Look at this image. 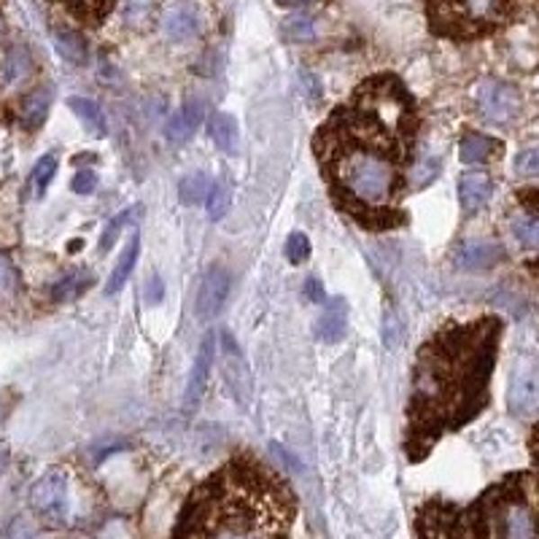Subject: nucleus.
Masks as SVG:
<instances>
[{
	"instance_id": "f257e3e1",
	"label": "nucleus",
	"mask_w": 539,
	"mask_h": 539,
	"mask_svg": "<svg viewBox=\"0 0 539 539\" xmlns=\"http://www.w3.org/2000/svg\"><path fill=\"white\" fill-rule=\"evenodd\" d=\"M421 113L400 76L364 78L316 130L313 151L332 202L362 229L389 232L408 221V167Z\"/></svg>"
},
{
	"instance_id": "f03ea898",
	"label": "nucleus",
	"mask_w": 539,
	"mask_h": 539,
	"mask_svg": "<svg viewBox=\"0 0 539 539\" xmlns=\"http://www.w3.org/2000/svg\"><path fill=\"white\" fill-rule=\"evenodd\" d=\"M502 319L481 316L445 324L418 351L408 402L405 448L421 462L451 432L472 424L489 405Z\"/></svg>"
},
{
	"instance_id": "7ed1b4c3",
	"label": "nucleus",
	"mask_w": 539,
	"mask_h": 539,
	"mask_svg": "<svg viewBox=\"0 0 539 539\" xmlns=\"http://www.w3.org/2000/svg\"><path fill=\"white\" fill-rule=\"evenodd\" d=\"M294 516L289 483L254 456H238L192 491L173 539H292Z\"/></svg>"
},
{
	"instance_id": "20e7f679",
	"label": "nucleus",
	"mask_w": 539,
	"mask_h": 539,
	"mask_svg": "<svg viewBox=\"0 0 539 539\" xmlns=\"http://www.w3.org/2000/svg\"><path fill=\"white\" fill-rule=\"evenodd\" d=\"M518 0H427L429 27L443 38L475 40L513 22Z\"/></svg>"
},
{
	"instance_id": "39448f33",
	"label": "nucleus",
	"mask_w": 539,
	"mask_h": 539,
	"mask_svg": "<svg viewBox=\"0 0 539 539\" xmlns=\"http://www.w3.org/2000/svg\"><path fill=\"white\" fill-rule=\"evenodd\" d=\"M475 103H478V111L481 116L489 121V124H513L524 108V97L521 92L513 86V84H505V81H483L478 84L475 89Z\"/></svg>"
},
{
	"instance_id": "423d86ee",
	"label": "nucleus",
	"mask_w": 539,
	"mask_h": 539,
	"mask_svg": "<svg viewBox=\"0 0 539 539\" xmlns=\"http://www.w3.org/2000/svg\"><path fill=\"white\" fill-rule=\"evenodd\" d=\"M30 508L35 516L59 524L67 513V475L65 470H49L43 472L32 489H30Z\"/></svg>"
},
{
	"instance_id": "0eeeda50",
	"label": "nucleus",
	"mask_w": 539,
	"mask_h": 539,
	"mask_svg": "<svg viewBox=\"0 0 539 539\" xmlns=\"http://www.w3.org/2000/svg\"><path fill=\"white\" fill-rule=\"evenodd\" d=\"M508 410L521 421L539 413V364L535 359H521L516 364L508 389Z\"/></svg>"
},
{
	"instance_id": "6e6552de",
	"label": "nucleus",
	"mask_w": 539,
	"mask_h": 539,
	"mask_svg": "<svg viewBox=\"0 0 539 539\" xmlns=\"http://www.w3.org/2000/svg\"><path fill=\"white\" fill-rule=\"evenodd\" d=\"M227 294H229V273L219 265L208 267V273L202 275L200 289H197V302H194L197 319L211 321L224 308Z\"/></svg>"
},
{
	"instance_id": "1a4fd4ad",
	"label": "nucleus",
	"mask_w": 539,
	"mask_h": 539,
	"mask_svg": "<svg viewBox=\"0 0 539 539\" xmlns=\"http://www.w3.org/2000/svg\"><path fill=\"white\" fill-rule=\"evenodd\" d=\"M213 359H216V335L208 332L200 340V348H197V356H194V364H192V373H189V381H186V394H184L186 410H197L200 408V402L205 397V389H208Z\"/></svg>"
},
{
	"instance_id": "9d476101",
	"label": "nucleus",
	"mask_w": 539,
	"mask_h": 539,
	"mask_svg": "<svg viewBox=\"0 0 539 539\" xmlns=\"http://www.w3.org/2000/svg\"><path fill=\"white\" fill-rule=\"evenodd\" d=\"M502 259H505V248L491 240H467V243H459L454 251V265L467 273L494 270Z\"/></svg>"
},
{
	"instance_id": "9b49d317",
	"label": "nucleus",
	"mask_w": 539,
	"mask_h": 539,
	"mask_svg": "<svg viewBox=\"0 0 539 539\" xmlns=\"http://www.w3.org/2000/svg\"><path fill=\"white\" fill-rule=\"evenodd\" d=\"M202 27L200 11L194 3H175L162 13V32L173 40V43H186L192 40Z\"/></svg>"
},
{
	"instance_id": "f8f14e48",
	"label": "nucleus",
	"mask_w": 539,
	"mask_h": 539,
	"mask_svg": "<svg viewBox=\"0 0 539 539\" xmlns=\"http://www.w3.org/2000/svg\"><path fill=\"white\" fill-rule=\"evenodd\" d=\"M491 194H494V184L486 173H464L459 178V205L467 216L483 211Z\"/></svg>"
},
{
	"instance_id": "ddd939ff",
	"label": "nucleus",
	"mask_w": 539,
	"mask_h": 539,
	"mask_svg": "<svg viewBox=\"0 0 539 539\" xmlns=\"http://www.w3.org/2000/svg\"><path fill=\"white\" fill-rule=\"evenodd\" d=\"M202 116H205V108H202V103L200 100H184V105L170 116V121H167V130H165V135H167V140L170 143H186L194 132H197V127H200V121H202Z\"/></svg>"
},
{
	"instance_id": "4468645a",
	"label": "nucleus",
	"mask_w": 539,
	"mask_h": 539,
	"mask_svg": "<svg viewBox=\"0 0 539 539\" xmlns=\"http://www.w3.org/2000/svg\"><path fill=\"white\" fill-rule=\"evenodd\" d=\"M346 332H348V305L343 297H335L316 321V337L321 343H340Z\"/></svg>"
},
{
	"instance_id": "2eb2a0df",
	"label": "nucleus",
	"mask_w": 539,
	"mask_h": 539,
	"mask_svg": "<svg viewBox=\"0 0 539 539\" xmlns=\"http://www.w3.org/2000/svg\"><path fill=\"white\" fill-rule=\"evenodd\" d=\"M19 238V189L13 181L0 186V243L11 246Z\"/></svg>"
},
{
	"instance_id": "dca6fc26",
	"label": "nucleus",
	"mask_w": 539,
	"mask_h": 539,
	"mask_svg": "<svg viewBox=\"0 0 539 539\" xmlns=\"http://www.w3.org/2000/svg\"><path fill=\"white\" fill-rule=\"evenodd\" d=\"M499 151H502V143L483 132H467L459 146V157L464 165H483L491 157H497Z\"/></svg>"
},
{
	"instance_id": "f3484780",
	"label": "nucleus",
	"mask_w": 539,
	"mask_h": 539,
	"mask_svg": "<svg viewBox=\"0 0 539 539\" xmlns=\"http://www.w3.org/2000/svg\"><path fill=\"white\" fill-rule=\"evenodd\" d=\"M138 254H140V238H138V232H135V235L130 238V243L124 246V251H121V256H119V262H116V267H113V273H111L108 283H105V294H108V297L119 294V292L127 286L130 275L135 273Z\"/></svg>"
},
{
	"instance_id": "a211bd4d",
	"label": "nucleus",
	"mask_w": 539,
	"mask_h": 539,
	"mask_svg": "<svg viewBox=\"0 0 539 539\" xmlns=\"http://www.w3.org/2000/svg\"><path fill=\"white\" fill-rule=\"evenodd\" d=\"M49 108H51V89L40 86V89H32L30 94L22 97L19 103V119L27 130H38L46 116H49Z\"/></svg>"
},
{
	"instance_id": "6ab92c4d",
	"label": "nucleus",
	"mask_w": 539,
	"mask_h": 539,
	"mask_svg": "<svg viewBox=\"0 0 539 539\" xmlns=\"http://www.w3.org/2000/svg\"><path fill=\"white\" fill-rule=\"evenodd\" d=\"M208 130H211V138H213V143H216L219 151H224L229 157L238 154V148H240V127H238V121H235L232 113H224V111L213 113Z\"/></svg>"
},
{
	"instance_id": "aec40b11",
	"label": "nucleus",
	"mask_w": 539,
	"mask_h": 539,
	"mask_svg": "<svg viewBox=\"0 0 539 539\" xmlns=\"http://www.w3.org/2000/svg\"><path fill=\"white\" fill-rule=\"evenodd\" d=\"M30 73V54L22 46H13L5 51L3 62H0V84L3 86H16L27 78Z\"/></svg>"
},
{
	"instance_id": "412c9836",
	"label": "nucleus",
	"mask_w": 539,
	"mask_h": 539,
	"mask_svg": "<svg viewBox=\"0 0 539 539\" xmlns=\"http://www.w3.org/2000/svg\"><path fill=\"white\" fill-rule=\"evenodd\" d=\"M67 108L81 119V124L92 132V135H105L108 124H105V113L103 108L94 103V100H86V97H70L67 100Z\"/></svg>"
},
{
	"instance_id": "4be33fe9",
	"label": "nucleus",
	"mask_w": 539,
	"mask_h": 539,
	"mask_svg": "<svg viewBox=\"0 0 539 539\" xmlns=\"http://www.w3.org/2000/svg\"><path fill=\"white\" fill-rule=\"evenodd\" d=\"M213 184H211V175L208 173H189L178 181V200L184 205H200L208 200Z\"/></svg>"
},
{
	"instance_id": "5701e85b",
	"label": "nucleus",
	"mask_w": 539,
	"mask_h": 539,
	"mask_svg": "<svg viewBox=\"0 0 539 539\" xmlns=\"http://www.w3.org/2000/svg\"><path fill=\"white\" fill-rule=\"evenodd\" d=\"M54 49L73 65H86V40L73 30H54Z\"/></svg>"
},
{
	"instance_id": "b1692460",
	"label": "nucleus",
	"mask_w": 539,
	"mask_h": 539,
	"mask_svg": "<svg viewBox=\"0 0 539 539\" xmlns=\"http://www.w3.org/2000/svg\"><path fill=\"white\" fill-rule=\"evenodd\" d=\"M283 30V38L286 40H294V43H308L316 38V19L310 13H292L283 19L281 24Z\"/></svg>"
},
{
	"instance_id": "393cba45",
	"label": "nucleus",
	"mask_w": 539,
	"mask_h": 539,
	"mask_svg": "<svg viewBox=\"0 0 539 539\" xmlns=\"http://www.w3.org/2000/svg\"><path fill=\"white\" fill-rule=\"evenodd\" d=\"M54 173H57V157H54V154L40 157L38 165H35L32 173H30V186H32V194H35V197H43V194H46V189H49Z\"/></svg>"
},
{
	"instance_id": "a878e982",
	"label": "nucleus",
	"mask_w": 539,
	"mask_h": 539,
	"mask_svg": "<svg viewBox=\"0 0 539 539\" xmlns=\"http://www.w3.org/2000/svg\"><path fill=\"white\" fill-rule=\"evenodd\" d=\"M89 283H92V275H89L86 270H73V273H67L59 283H54L51 297H54L57 302H59V300H67V297H76V294H81Z\"/></svg>"
},
{
	"instance_id": "bb28decb",
	"label": "nucleus",
	"mask_w": 539,
	"mask_h": 539,
	"mask_svg": "<svg viewBox=\"0 0 539 539\" xmlns=\"http://www.w3.org/2000/svg\"><path fill=\"white\" fill-rule=\"evenodd\" d=\"M76 16H81V19H86V22H100L108 11H111V5L116 3V0H62Z\"/></svg>"
},
{
	"instance_id": "cd10ccee",
	"label": "nucleus",
	"mask_w": 539,
	"mask_h": 539,
	"mask_svg": "<svg viewBox=\"0 0 539 539\" xmlns=\"http://www.w3.org/2000/svg\"><path fill=\"white\" fill-rule=\"evenodd\" d=\"M229 200H232V186H229L227 181L213 184V189H211V194H208V213H211L213 221H219V219L227 213Z\"/></svg>"
},
{
	"instance_id": "c85d7f7f",
	"label": "nucleus",
	"mask_w": 539,
	"mask_h": 539,
	"mask_svg": "<svg viewBox=\"0 0 539 539\" xmlns=\"http://www.w3.org/2000/svg\"><path fill=\"white\" fill-rule=\"evenodd\" d=\"M513 232L518 238V243L529 251H539V216H526V219H518L513 224Z\"/></svg>"
},
{
	"instance_id": "c756f323",
	"label": "nucleus",
	"mask_w": 539,
	"mask_h": 539,
	"mask_svg": "<svg viewBox=\"0 0 539 539\" xmlns=\"http://www.w3.org/2000/svg\"><path fill=\"white\" fill-rule=\"evenodd\" d=\"M286 259L292 265H302V262L310 259V240H308L305 232H292L286 238Z\"/></svg>"
},
{
	"instance_id": "7c9ffc66",
	"label": "nucleus",
	"mask_w": 539,
	"mask_h": 539,
	"mask_svg": "<svg viewBox=\"0 0 539 539\" xmlns=\"http://www.w3.org/2000/svg\"><path fill=\"white\" fill-rule=\"evenodd\" d=\"M130 216H132V211H121L119 216H113V219L105 224V229H103V235H100V251H111V246L119 240V235H121L124 224L130 221Z\"/></svg>"
},
{
	"instance_id": "2f4dec72",
	"label": "nucleus",
	"mask_w": 539,
	"mask_h": 539,
	"mask_svg": "<svg viewBox=\"0 0 539 539\" xmlns=\"http://www.w3.org/2000/svg\"><path fill=\"white\" fill-rule=\"evenodd\" d=\"M516 173L524 178H539V146L526 148L516 157Z\"/></svg>"
},
{
	"instance_id": "473e14b6",
	"label": "nucleus",
	"mask_w": 539,
	"mask_h": 539,
	"mask_svg": "<svg viewBox=\"0 0 539 539\" xmlns=\"http://www.w3.org/2000/svg\"><path fill=\"white\" fill-rule=\"evenodd\" d=\"M35 537V526L24 518V516H16L8 521L5 532H3V539H32Z\"/></svg>"
},
{
	"instance_id": "72a5a7b5",
	"label": "nucleus",
	"mask_w": 539,
	"mask_h": 539,
	"mask_svg": "<svg viewBox=\"0 0 539 539\" xmlns=\"http://www.w3.org/2000/svg\"><path fill=\"white\" fill-rule=\"evenodd\" d=\"M70 186H73L76 194H92V192L97 189V173H92V170H78V173L73 175Z\"/></svg>"
},
{
	"instance_id": "f704fd0d",
	"label": "nucleus",
	"mask_w": 539,
	"mask_h": 539,
	"mask_svg": "<svg viewBox=\"0 0 539 539\" xmlns=\"http://www.w3.org/2000/svg\"><path fill=\"white\" fill-rule=\"evenodd\" d=\"M16 283H19V278H16L13 265L8 262L5 254H0V292H3V294H11V292L16 289Z\"/></svg>"
},
{
	"instance_id": "c9c22d12",
	"label": "nucleus",
	"mask_w": 539,
	"mask_h": 539,
	"mask_svg": "<svg viewBox=\"0 0 539 539\" xmlns=\"http://www.w3.org/2000/svg\"><path fill=\"white\" fill-rule=\"evenodd\" d=\"M302 292H305L308 302H327V292H324V283L319 278H308L305 286H302Z\"/></svg>"
},
{
	"instance_id": "e433bc0d",
	"label": "nucleus",
	"mask_w": 539,
	"mask_h": 539,
	"mask_svg": "<svg viewBox=\"0 0 539 539\" xmlns=\"http://www.w3.org/2000/svg\"><path fill=\"white\" fill-rule=\"evenodd\" d=\"M162 294H165L162 278H159V275H151V278H148V286H146V300H148L151 305H159V302H162Z\"/></svg>"
},
{
	"instance_id": "4c0bfd02",
	"label": "nucleus",
	"mask_w": 539,
	"mask_h": 539,
	"mask_svg": "<svg viewBox=\"0 0 539 539\" xmlns=\"http://www.w3.org/2000/svg\"><path fill=\"white\" fill-rule=\"evenodd\" d=\"M518 200L524 202V208H529V211L539 213V186H532V189L518 192Z\"/></svg>"
},
{
	"instance_id": "58836bf2",
	"label": "nucleus",
	"mask_w": 539,
	"mask_h": 539,
	"mask_svg": "<svg viewBox=\"0 0 539 539\" xmlns=\"http://www.w3.org/2000/svg\"><path fill=\"white\" fill-rule=\"evenodd\" d=\"M529 448H532V462H535V475L539 478V424L532 432V440H529Z\"/></svg>"
},
{
	"instance_id": "ea45409f",
	"label": "nucleus",
	"mask_w": 539,
	"mask_h": 539,
	"mask_svg": "<svg viewBox=\"0 0 539 539\" xmlns=\"http://www.w3.org/2000/svg\"><path fill=\"white\" fill-rule=\"evenodd\" d=\"M278 5H283V8H300V5H305L308 0H275Z\"/></svg>"
},
{
	"instance_id": "a19ab883",
	"label": "nucleus",
	"mask_w": 539,
	"mask_h": 539,
	"mask_svg": "<svg viewBox=\"0 0 539 539\" xmlns=\"http://www.w3.org/2000/svg\"><path fill=\"white\" fill-rule=\"evenodd\" d=\"M5 464H8V451L0 448V478H3V472H5Z\"/></svg>"
},
{
	"instance_id": "79ce46f5",
	"label": "nucleus",
	"mask_w": 539,
	"mask_h": 539,
	"mask_svg": "<svg viewBox=\"0 0 539 539\" xmlns=\"http://www.w3.org/2000/svg\"><path fill=\"white\" fill-rule=\"evenodd\" d=\"M3 418H5V405H3V400H0V424H3Z\"/></svg>"
},
{
	"instance_id": "37998d69",
	"label": "nucleus",
	"mask_w": 539,
	"mask_h": 539,
	"mask_svg": "<svg viewBox=\"0 0 539 539\" xmlns=\"http://www.w3.org/2000/svg\"><path fill=\"white\" fill-rule=\"evenodd\" d=\"M3 32H5V22H3V16H0V38H3Z\"/></svg>"
}]
</instances>
